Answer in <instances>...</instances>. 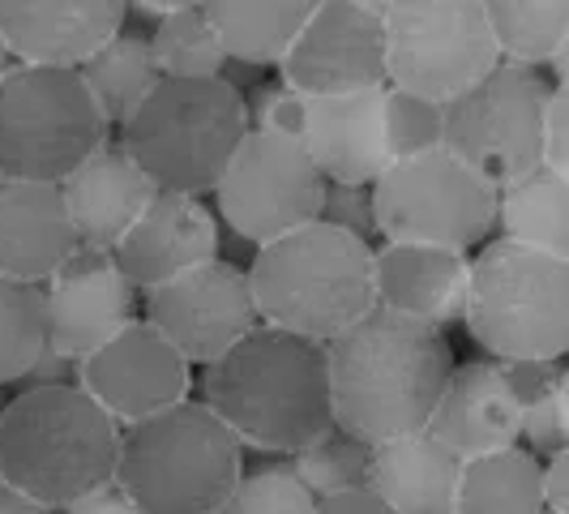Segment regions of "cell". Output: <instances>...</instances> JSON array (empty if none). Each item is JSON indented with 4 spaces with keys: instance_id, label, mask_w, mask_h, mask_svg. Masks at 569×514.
<instances>
[{
    "instance_id": "cell-31",
    "label": "cell",
    "mask_w": 569,
    "mask_h": 514,
    "mask_svg": "<svg viewBox=\"0 0 569 514\" xmlns=\"http://www.w3.org/2000/svg\"><path fill=\"white\" fill-rule=\"evenodd\" d=\"M287 467L317 502H326V497H339V493L369 488L372 446L351 437V433H342V428H330L317 442H309L300 455L287 458Z\"/></svg>"
},
{
    "instance_id": "cell-16",
    "label": "cell",
    "mask_w": 569,
    "mask_h": 514,
    "mask_svg": "<svg viewBox=\"0 0 569 514\" xmlns=\"http://www.w3.org/2000/svg\"><path fill=\"white\" fill-rule=\"evenodd\" d=\"M39 291H43L48 347L69 360L90 356L138 317V287L120 275L116 257L103 249L78 245Z\"/></svg>"
},
{
    "instance_id": "cell-45",
    "label": "cell",
    "mask_w": 569,
    "mask_h": 514,
    "mask_svg": "<svg viewBox=\"0 0 569 514\" xmlns=\"http://www.w3.org/2000/svg\"><path fill=\"white\" fill-rule=\"evenodd\" d=\"M180 9V0H142V4H129V13H146L154 27L163 22V18H171Z\"/></svg>"
},
{
    "instance_id": "cell-13",
    "label": "cell",
    "mask_w": 569,
    "mask_h": 514,
    "mask_svg": "<svg viewBox=\"0 0 569 514\" xmlns=\"http://www.w3.org/2000/svg\"><path fill=\"white\" fill-rule=\"evenodd\" d=\"M146 326H154L163 339L184 356V365L206 369L223 360L240 339H249L257 326L253 291L244 266L228 257H214L198 270L180 275L163 287L146 291Z\"/></svg>"
},
{
    "instance_id": "cell-43",
    "label": "cell",
    "mask_w": 569,
    "mask_h": 514,
    "mask_svg": "<svg viewBox=\"0 0 569 514\" xmlns=\"http://www.w3.org/2000/svg\"><path fill=\"white\" fill-rule=\"evenodd\" d=\"M317 514H395L377 493L369 488H356V493H339V497H326L317 502Z\"/></svg>"
},
{
    "instance_id": "cell-1",
    "label": "cell",
    "mask_w": 569,
    "mask_h": 514,
    "mask_svg": "<svg viewBox=\"0 0 569 514\" xmlns=\"http://www.w3.org/2000/svg\"><path fill=\"white\" fill-rule=\"evenodd\" d=\"M321 352L335 428L369 446L428 428L441 386L458 365L441 330L386 309H369Z\"/></svg>"
},
{
    "instance_id": "cell-33",
    "label": "cell",
    "mask_w": 569,
    "mask_h": 514,
    "mask_svg": "<svg viewBox=\"0 0 569 514\" xmlns=\"http://www.w3.org/2000/svg\"><path fill=\"white\" fill-rule=\"evenodd\" d=\"M441 146V103L381 86V150L386 164H402Z\"/></svg>"
},
{
    "instance_id": "cell-29",
    "label": "cell",
    "mask_w": 569,
    "mask_h": 514,
    "mask_svg": "<svg viewBox=\"0 0 569 514\" xmlns=\"http://www.w3.org/2000/svg\"><path fill=\"white\" fill-rule=\"evenodd\" d=\"M540 458L522 446L467 458L458 472L455 514H540Z\"/></svg>"
},
{
    "instance_id": "cell-6",
    "label": "cell",
    "mask_w": 569,
    "mask_h": 514,
    "mask_svg": "<svg viewBox=\"0 0 569 514\" xmlns=\"http://www.w3.org/2000/svg\"><path fill=\"white\" fill-rule=\"evenodd\" d=\"M249 138V103L228 78L163 82L120 129L116 142L154 180L159 194L206 198L223 180L231 155Z\"/></svg>"
},
{
    "instance_id": "cell-24",
    "label": "cell",
    "mask_w": 569,
    "mask_h": 514,
    "mask_svg": "<svg viewBox=\"0 0 569 514\" xmlns=\"http://www.w3.org/2000/svg\"><path fill=\"white\" fill-rule=\"evenodd\" d=\"M458 472L462 458L420 428L372 446L369 493H377L395 514H455Z\"/></svg>"
},
{
    "instance_id": "cell-23",
    "label": "cell",
    "mask_w": 569,
    "mask_h": 514,
    "mask_svg": "<svg viewBox=\"0 0 569 514\" xmlns=\"http://www.w3.org/2000/svg\"><path fill=\"white\" fill-rule=\"evenodd\" d=\"M305 150L326 185H372L390 168L381 150V86L309 99Z\"/></svg>"
},
{
    "instance_id": "cell-34",
    "label": "cell",
    "mask_w": 569,
    "mask_h": 514,
    "mask_svg": "<svg viewBox=\"0 0 569 514\" xmlns=\"http://www.w3.org/2000/svg\"><path fill=\"white\" fill-rule=\"evenodd\" d=\"M219 514H317V497L291 476L283 463H266V467H244V476L236 481L231 497Z\"/></svg>"
},
{
    "instance_id": "cell-17",
    "label": "cell",
    "mask_w": 569,
    "mask_h": 514,
    "mask_svg": "<svg viewBox=\"0 0 569 514\" xmlns=\"http://www.w3.org/2000/svg\"><path fill=\"white\" fill-rule=\"evenodd\" d=\"M124 0H0V39L13 65L78 73L124 30Z\"/></svg>"
},
{
    "instance_id": "cell-8",
    "label": "cell",
    "mask_w": 569,
    "mask_h": 514,
    "mask_svg": "<svg viewBox=\"0 0 569 514\" xmlns=\"http://www.w3.org/2000/svg\"><path fill=\"white\" fill-rule=\"evenodd\" d=\"M108 142V125L69 69L9 65L0 73V176L60 185Z\"/></svg>"
},
{
    "instance_id": "cell-21",
    "label": "cell",
    "mask_w": 569,
    "mask_h": 514,
    "mask_svg": "<svg viewBox=\"0 0 569 514\" xmlns=\"http://www.w3.org/2000/svg\"><path fill=\"white\" fill-rule=\"evenodd\" d=\"M78 249L60 185H30L0 176V279L43 287Z\"/></svg>"
},
{
    "instance_id": "cell-26",
    "label": "cell",
    "mask_w": 569,
    "mask_h": 514,
    "mask_svg": "<svg viewBox=\"0 0 569 514\" xmlns=\"http://www.w3.org/2000/svg\"><path fill=\"white\" fill-rule=\"evenodd\" d=\"M497 240H510L536 254L569 261V176L527 171L506 189H497Z\"/></svg>"
},
{
    "instance_id": "cell-32",
    "label": "cell",
    "mask_w": 569,
    "mask_h": 514,
    "mask_svg": "<svg viewBox=\"0 0 569 514\" xmlns=\"http://www.w3.org/2000/svg\"><path fill=\"white\" fill-rule=\"evenodd\" d=\"M48 352L43 291L30 284L0 279V391L22 386L34 360Z\"/></svg>"
},
{
    "instance_id": "cell-35",
    "label": "cell",
    "mask_w": 569,
    "mask_h": 514,
    "mask_svg": "<svg viewBox=\"0 0 569 514\" xmlns=\"http://www.w3.org/2000/svg\"><path fill=\"white\" fill-rule=\"evenodd\" d=\"M249 129L279 138V142H300L305 146V129H309V99L287 90V86H270L257 95V103L249 108Z\"/></svg>"
},
{
    "instance_id": "cell-40",
    "label": "cell",
    "mask_w": 569,
    "mask_h": 514,
    "mask_svg": "<svg viewBox=\"0 0 569 514\" xmlns=\"http://www.w3.org/2000/svg\"><path fill=\"white\" fill-rule=\"evenodd\" d=\"M540 502L548 514H569V451L540 463Z\"/></svg>"
},
{
    "instance_id": "cell-22",
    "label": "cell",
    "mask_w": 569,
    "mask_h": 514,
    "mask_svg": "<svg viewBox=\"0 0 569 514\" xmlns=\"http://www.w3.org/2000/svg\"><path fill=\"white\" fill-rule=\"evenodd\" d=\"M518 421L522 412L513 407L492 360H467L446 377L441 399L428 416V433L467 463L518 446Z\"/></svg>"
},
{
    "instance_id": "cell-37",
    "label": "cell",
    "mask_w": 569,
    "mask_h": 514,
    "mask_svg": "<svg viewBox=\"0 0 569 514\" xmlns=\"http://www.w3.org/2000/svg\"><path fill=\"white\" fill-rule=\"evenodd\" d=\"M317 224H326V228H335V231H347V236H356V240H372V236H377L372 185H326Z\"/></svg>"
},
{
    "instance_id": "cell-42",
    "label": "cell",
    "mask_w": 569,
    "mask_h": 514,
    "mask_svg": "<svg viewBox=\"0 0 569 514\" xmlns=\"http://www.w3.org/2000/svg\"><path fill=\"white\" fill-rule=\"evenodd\" d=\"M27 386H78V360H69V356H60V352L48 347V352L34 360V369L22 377L18 391H27Z\"/></svg>"
},
{
    "instance_id": "cell-30",
    "label": "cell",
    "mask_w": 569,
    "mask_h": 514,
    "mask_svg": "<svg viewBox=\"0 0 569 514\" xmlns=\"http://www.w3.org/2000/svg\"><path fill=\"white\" fill-rule=\"evenodd\" d=\"M154 65L168 82H214L228 78V52L219 30L206 18V0H180V9L163 18L150 34Z\"/></svg>"
},
{
    "instance_id": "cell-5",
    "label": "cell",
    "mask_w": 569,
    "mask_h": 514,
    "mask_svg": "<svg viewBox=\"0 0 569 514\" xmlns=\"http://www.w3.org/2000/svg\"><path fill=\"white\" fill-rule=\"evenodd\" d=\"M240 476L244 446L198 399L120 428L116 485L138 514H219Z\"/></svg>"
},
{
    "instance_id": "cell-44",
    "label": "cell",
    "mask_w": 569,
    "mask_h": 514,
    "mask_svg": "<svg viewBox=\"0 0 569 514\" xmlns=\"http://www.w3.org/2000/svg\"><path fill=\"white\" fill-rule=\"evenodd\" d=\"M0 514H57V511H48L43 502L27 497L22 488H13V485H4V481H0Z\"/></svg>"
},
{
    "instance_id": "cell-28",
    "label": "cell",
    "mask_w": 569,
    "mask_h": 514,
    "mask_svg": "<svg viewBox=\"0 0 569 514\" xmlns=\"http://www.w3.org/2000/svg\"><path fill=\"white\" fill-rule=\"evenodd\" d=\"M485 18L501 65L540 73L569 48L566 0H485Z\"/></svg>"
},
{
    "instance_id": "cell-39",
    "label": "cell",
    "mask_w": 569,
    "mask_h": 514,
    "mask_svg": "<svg viewBox=\"0 0 569 514\" xmlns=\"http://www.w3.org/2000/svg\"><path fill=\"white\" fill-rule=\"evenodd\" d=\"M540 168L569 176V90L552 86L540 120Z\"/></svg>"
},
{
    "instance_id": "cell-38",
    "label": "cell",
    "mask_w": 569,
    "mask_h": 514,
    "mask_svg": "<svg viewBox=\"0 0 569 514\" xmlns=\"http://www.w3.org/2000/svg\"><path fill=\"white\" fill-rule=\"evenodd\" d=\"M492 369L501 377V386L510 391V399L518 412L536 407L548 395L566 391V369L561 360H492Z\"/></svg>"
},
{
    "instance_id": "cell-11",
    "label": "cell",
    "mask_w": 569,
    "mask_h": 514,
    "mask_svg": "<svg viewBox=\"0 0 569 514\" xmlns=\"http://www.w3.org/2000/svg\"><path fill=\"white\" fill-rule=\"evenodd\" d=\"M552 82L536 69L492 65L476 86L441 103V146L485 185L506 189L540 168V120Z\"/></svg>"
},
{
    "instance_id": "cell-41",
    "label": "cell",
    "mask_w": 569,
    "mask_h": 514,
    "mask_svg": "<svg viewBox=\"0 0 569 514\" xmlns=\"http://www.w3.org/2000/svg\"><path fill=\"white\" fill-rule=\"evenodd\" d=\"M60 514H138V506L129 502V493L116 485V481H108V485L82 493L78 502H69Z\"/></svg>"
},
{
    "instance_id": "cell-36",
    "label": "cell",
    "mask_w": 569,
    "mask_h": 514,
    "mask_svg": "<svg viewBox=\"0 0 569 514\" xmlns=\"http://www.w3.org/2000/svg\"><path fill=\"white\" fill-rule=\"evenodd\" d=\"M518 442H527L522 451L527 455L543 458L552 455H566L569 451V412H566V391L548 395L543 403L527 407L522 421H518Z\"/></svg>"
},
{
    "instance_id": "cell-9",
    "label": "cell",
    "mask_w": 569,
    "mask_h": 514,
    "mask_svg": "<svg viewBox=\"0 0 569 514\" xmlns=\"http://www.w3.org/2000/svg\"><path fill=\"white\" fill-rule=\"evenodd\" d=\"M372 215L386 245L476 249L497 224V189L485 185L446 146L390 164L372 180Z\"/></svg>"
},
{
    "instance_id": "cell-48",
    "label": "cell",
    "mask_w": 569,
    "mask_h": 514,
    "mask_svg": "<svg viewBox=\"0 0 569 514\" xmlns=\"http://www.w3.org/2000/svg\"><path fill=\"white\" fill-rule=\"evenodd\" d=\"M0 481H4V476H0Z\"/></svg>"
},
{
    "instance_id": "cell-19",
    "label": "cell",
    "mask_w": 569,
    "mask_h": 514,
    "mask_svg": "<svg viewBox=\"0 0 569 514\" xmlns=\"http://www.w3.org/2000/svg\"><path fill=\"white\" fill-rule=\"evenodd\" d=\"M471 254L437 245H381L372 249V300L386 314L420 322L446 335L467 309Z\"/></svg>"
},
{
    "instance_id": "cell-20",
    "label": "cell",
    "mask_w": 569,
    "mask_h": 514,
    "mask_svg": "<svg viewBox=\"0 0 569 514\" xmlns=\"http://www.w3.org/2000/svg\"><path fill=\"white\" fill-rule=\"evenodd\" d=\"M154 180L146 176L120 142H103L90 159L60 180V198L82 249L112 254L154 201Z\"/></svg>"
},
{
    "instance_id": "cell-2",
    "label": "cell",
    "mask_w": 569,
    "mask_h": 514,
    "mask_svg": "<svg viewBox=\"0 0 569 514\" xmlns=\"http://www.w3.org/2000/svg\"><path fill=\"white\" fill-rule=\"evenodd\" d=\"M198 403H206L240 446L291 458L335 428L326 352L321 343L257 326L223 360L201 369Z\"/></svg>"
},
{
    "instance_id": "cell-15",
    "label": "cell",
    "mask_w": 569,
    "mask_h": 514,
    "mask_svg": "<svg viewBox=\"0 0 569 514\" xmlns=\"http://www.w3.org/2000/svg\"><path fill=\"white\" fill-rule=\"evenodd\" d=\"M78 391L129 428L193 399V369L154 326L133 317L120 335L78 360Z\"/></svg>"
},
{
    "instance_id": "cell-10",
    "label": "cell",
    "mask_w": 569,
    "mask_h": 514,
    "mask_svg": "<svg viewBox=\"0 0 569 514\" xmlns=\"http://www.w3.org/2000/svg\"><path fill=\"white\" fill-rule=\"evenodd\" d=\"M386 86L428 103H450L501 65L485 0H386Z\"/></svg>"
},
{
    "instance_id": "cell-3",
    "label": "cell",
    "mask_w": 569,
    "mask_h": 514,
    "mask_svg": "<svg viewBox=\"0 0 569 514\" xmlns=\"http://www.w3.org/2000/svg\"><path fill=\"white\" fill-rule=\"evenodd\" d=\"M120 425L78 386H27L0 412V476L48 511L116 481Z\"/></svg>"
},
{
    "instance_id": "cell-27",
    "label": "cell",
    "mask_w": 569,
    "mask_h": 514,
    "mask_svg": "<svg viewBox=\"0 0 569 514\" xmlns=\"http://www.w3.org/2000/svg\"><path fill=\"white\" fill-rule=\"evenodd\" d=\"M78 78L108 129H124L133 112L154 95V86L163 82L150 52V34H133V30H120L112 43H103L78 69Z\"/></svg>"
},
{
    "instance_id": "cell-46",
    "label": "cell",
    "mask_w": 569,
    "mask_h": 514,
    "mask_svg": "<svg viewBox=\"0 0 569 514\" xmlns=\"http://www.w3.org/2000/svg\"><path fill=\"white\" fill-rule=\"evenodd\" d=\"M9 65H13V57H9V48H4V39H0V73H4Z\"/></svg>"
},
{
    "instance_id": "cell-18",
    "label": "cell",
    "mask_w": 569,
    "mask_h": 514,
    "mask_svg": "<svg viewBox=\"0 0 569 514\" xmlns=\"http://www.w3.org/2000/svg\"><path fill=\"white\" fill-rule=\"evenodd\" d=\"M116 266L138 291L163 287L219 257V224L210 206L184 194H154L142 219L112 249Z\"/></svg>"
},
{
    "instance_id": "cell-12",
    "label": "cell",
    "mask_w": 569,
    "mask_h": 514,
    "mask_svg": "<svg viewBox=\"0 0 569 514\" xmlns=\"http://www.w3.org/2000/svg\"><path fill=\"white\" fill-rule=\"evenodd\" d=\"M321 194H326V180L313 168L305 146L279 142V138H266L253 129L231 155L223 180L214 185L219 215L253 249L279 240L287 231L317 224Z\"/></svg>"
},
{
    "instance_id": "cell-47",
    "label": "cell",
    "mask_w": 569,
    "mask_h": 514,
    "mask_svg": "<svg viewBox=\"0 0 569 514\" xmlns=\"http://www.w3.org/2000/svg\"><path fill=\"white\" fill-rule=\"evenodd\" d=\"M540 514H548V511H540Z\"/></svg>"
},
{
    "instance_id": "cell-4",
    "label": "cell",
    "mask_w": 569,
    "mask_h": 514,
    "mask_svg": "<svg viewBox=\"0 0 569 514\" xmlns=\"http://www.w3.org/2000/svg\"><path fill=\"white\" fill-rule=\"evenodd\" d=\"M244 275L261 326L321 347L377 309L372 245L326 224H309L261 245Z\"/></svg>"
},
{
    "instance_id": "cell-25",
    "label": "cell",
    "mask_w": 569,
    "mask_h": 514,
    "mask_svg": "<svg viewBox=\"0 0 569 514\" xmlns=\"http://www.w3.org/2000/svg\"><path fill=\"white\" fill-rule=\"evenodd\" d=\"M313 13V0H206V18L219 30L228 65H283L296 34Z\"/></svg>"
},
{
    "instance_id": "cell-7",
    "label": "cell",
    "mask_w": 569,
    "mask_h": 514,
    "mask_svg": "<svg viewBox=\"0 0 569 514\" xmlns=\"http://www.w3.org/2000/svg\"><path fill=\"white\" fill-rule=\"evenodd\" d=\"M462 322L492 360H561L569 347V261L485 240L471 254Z\"/></svg>"
},
{
    "instance_id": "cell-14",
    "label": "cell",
    "mask_w": 569,
    "mask_h": 514,
    "mask_svg": "<svg viewBox=\"0 0 569 514\" xmlns=\"http://www.w3.org/2000/svg\"><path fill=\"white\" fill-rule=\"evenodd\" d=\"M283 86L305 99L386 86V30L377 0H317L283 57Z\"/></svg>"
}]
</instances>
